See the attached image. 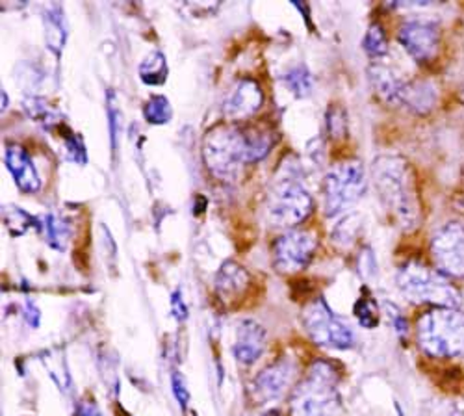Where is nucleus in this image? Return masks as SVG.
<instances>
[{
	"label": "nucleus",
	"mask_w": 464,
	"mask_h": 416,
	"mask_svg": "<svg viewBox=\"0 0 464 416\" xmlns=\"http://www.w3.org/2000/svg\"><path fill=\"white\" fill-rule=\"evenodd\" d=\"M274 143L276 134L266 127L225 123L207 132L203 159L216 179L232 182L240 177L246 164H255L266 159Z\"/></svg>",
	"instance_id": "1"
},
{
	"label": "nucleus",
	"mask_w": 464,
	"mask_h": 416,
	"mask_svg": "<svg viewBox=\"0 0 464 416\" xmlns=\"http://www.w3.org/2000/svg\"><path fill=\"white\" fill-rule=\"evenodd\" d=\"M372 179L382 207L405 231L421 221V203L409 162L398 155H381L372 164Z\"/></svg>",
	"instance_id": "2"
},
{
	"label": "nucleus",
	"mask_w": 464,
	"mask_h": 416,
	"mask_svg": "<svg viewBox=\"0 0 464 416\" xmlns=\"http://www.w3.org/2000/svg\"><path fill=\"white\" fill-rule=\"evenodd\" d=\"M338 372L329 361H314L290 396V416H340Z\"/></svg>",
	"instance_id": "3"
},
{
	"label": "nucleus",
	"mask_w": 464,
	"mask_h": 416,
	"mask_svg": "<svg viewBox=\"0 0 464 416\" xmlns=\"http://www.w3.org/2000/svg\"><path fill=\"white\" fill-rule=\"evenodd\" d=\"M314 210V199L303 184L299 164L295 160L283 162L272 180L267 194V216L276 227H290L304 221Z\"/></svg>",
	"instance_id": "4"
},
{
	"label": "nucleus",
	"mask_w": 464,
	"mask_h": 416,
	"mask_svg": "<svg viewBox=\"0 0 464 416\" xmlns=\"http://www.w3.org/2000/svg\"><path fill=\"white\" fill-rule=\"evenodd\" d=\"M420 350L437 359L464 357V313L437 307L420 316L416 325Z\"/></svg>",
	"instance_id": "5"
},
{
	"label": "nucleus",
	"mask_w": 464,
	"mask_h": 416,
	"mask_svg": "<svg viewBox=\"0 0 464 416\" xmlns=\"http://www.w3.org/2000/svg\"><path fill=\"white\" fill-rule=\"evenodd\" d=\"M398 286L414 304L457 309L460 294L439 270H431L418 260H409L398 270Z\"/></svg>",
	"instance_id": "6"
},
{
	"label": "nucleus",
	"mask_w": 464,
	"mask_h": 416,
	"mask_svg": "<svg viewBox=\"0 0 464 416\" xmlns=\"http://www.w3.org/2000/svg\"><path fill=\"white\" fill-rule=\"evenodd\" d=\"M304 333L314 344L331 350H352L355 346V331L343 318L334 314L324 297L313 299L301 316Z\"/></svg>",
	"instance_id": "7"
},
{
	"label": "nucleus",
	"mask_w": 464,
	"mask_h": 416,
	"mask_svg": "<svg viewBox=\"0 0 464 416\" xmlns=\"http://www.w3.org/2000/svg\"><path fill=\"white\" fill-rule=\"evenodd\" d=\"M366 190L364 168L357 160L334 164L324 179V210L334 218L350 210Z\"/></svg>",
	"instance_id": "8"
},
{
	"label": "nucleus",
	"mask_w": 464,
	"mask_h": 416,
	"mask_svg": "<svg viewBox=\"0 0 464 416\" xmlns=\"http://www.w3.org/2000/svg\"><path fill=\"white\" fill-rule=\"evenodd\" d=\"M431 255L437 270L448 279L464 277V225L450 221L433 235Z\"/></svg>",
	"instance_id": "9"
},
{
	"label": "nucleus",
	"mask_w": 464,
	"mask_h": 416,
	"mask_svg": "<svg viewBox=\"0 0 464 416\" xmlns=\"http://www.w3.org/2000/svg\"><path fill=\"white\" fill-rule=\"evenodd\" d=\"M318 249V238L311 231L292 229L274 244V266L283 274H295L311 264Z\"/></svg>",
	"instance_id": "10"
},
{
	"label": "nucleus",
	"mask_w": 464,
	"mask_h": 416,
	"mask_svg": "<svg viewBox=\"0 0 464 416\" xmlns=\"http://www.w3.org/2000/svg\"><path fill=\"white\" fill-rule=\"evenodd\" d=\"M297 370V363L292 357H283L266 366L251 383L253 401L266 405L285 398L295 383Z\"/></svg>",
	"instance_id": "11"
},
{
	"label": "nucleus",
	"mask_w": 464,
	"mask_h": 416,
	"mask_svg": "<svg viewBox=\"0 0 464 416\" xmlns=\"http://www.w3.org/2000/svg\"><path fill=\"white\" fill-rule=\"evenodd\" d=\"M398 40L403 45V49L420 63L431 62L440 45V34L437 24L430 21L412 19L400 26Z\"/></svg>",
	"instance_id": "12"
},
{
	"label": "nucleus",
	"mask_w": 464,
	"mask_h": 416,
	"mask_svg": "<svg viewBox=\"0 0 464 416\" xmlns=\"http://www.w3.org/2000/svg\"><path fill=\"white\" fill-rule=\"evenodd\" d=\"M264 92L255 79H240L230 86L223 101V113L228 121H246L262 108Z\"/></svg>",
	"instance_id": "13"
},
{
	"label": "nucleus",
	"mask_w": 464,
	"mask_h": 416,
	"mask_svg": "<svg viewBox=\"0 0 464 416\" xmlns=\"http://www.w3.org/2000/svg\"><path fill=\"white\" fill-rule=\"evenodd\" d=\"M5 162L15 184L19 186V190H23L24 194H37L42 190L40 171H37L32 157L28 155V150L24 147L17 143H10L6 147Z\"/></svg>",
	"instance_id": "14"
},
{
	"label": "nucleus",
	"mask_w": 464,
	"mask_h": 416,
	"mask_svg": "<svg viewBox=\"0 0 464 416\" xmlns=\"http://www.w3.org/2000/svg\"><path fill=\"white\" fill-rule=\"evenodd\" d=\"M266 329L255 320H244L237 331L235 357L242 366H253L266 352Z\"/></svg>",
	"instance_id": "15"
},
{
	"label": "nucleus",
	"mask_w": 464,
	"mask_h": 416,
	"mask_svg": "<svg viewBox=\"0 0 464 416\" xmlns=\"http://www.w3.org/2000/svg\"><path fill=\"white\" fill-rule=\"evenodd\" d=\"M368 74H370L372 88L375 90V93L379 95L381 101H384L386 104H392V106L405 102L409 82H405L396 71H392L386 65H381V63H373L368 69Z\"/></svg>",
	"instance_id": "16"
},
{
	"label": "nucleus",
	"mask_w": 464,
	"mask_h": 416,
	"mask_svg": "<svg viewBox=\"0 0 464 416\" xmlns=\"http://www.w3.org/2000/svg\"><path fill=\"white\" fill-rule=\"evenodd\" d=\"M249 281L251 279L246 268H242L237 262L227 260L221 264V268L218 270L214 279L216 294L223 304H235V301H238L246 294Z\"/></svg>",
	"instance_id": "17"
},
{
	"label": "nucleus",
	"mask_w": 464,
	"mask_h": 416,
	"mask_svg": "<svg viewBox=\"0 0 464 416\" xmlns=\"http://www.w3.org/2000/svg\"><path fill=\"white\" fill-rule=\"evenodd\" d=\"M44 23H45V37H47L49 49L53 53L60 54L63 51V45H65V40H67V28H65L62 8L60 6H51L45 12Z\"/></svg>",
	"instance_id": "18"
},
{
	"label": "nucleus",
	"mask_w": 464,
	"mask_h": 416,
	"mask_svg": "<svg viewBox=\"0 0 464 416\" xmlns=\"http://www.w3.org/2000/svg\"><path fill=\"white\" fill-rule=\"evenodd\" d=\"M140 79L145 84L159 86L168 79V62L160 51L149 53L140 63Z\"/></svg>",
	"instance_id": "19"
},
{
	"label": "nucleus",
	"mask_w": 464,
	"mask_h": 416,
	"mask_svg": "<svg viewBox=\"0 0 464 416\" xmlns=\"http://www.w3.org/2000/svg\"><path fill=\"white\" fill-rule=\"evenodd\" d=\"M435 102V90L428 82H411L407 88L405 102L409 108L423 113L428 111Z\"/></svg>",
	"instance_id": "20"
},
{
	"label": "nucleus",
	"mask_w": 464,
	"mask_h": 416,
	"mask_svg": "<svg viewBox=\"0 0 464 416\" xmlns=\"http://www.w3.org/2000/svg\"><path fill=\"white\" fill-rule=\"evenodd\" d=\"M44 233H45V238H47L49 246L58 249V251L65 249V244H67V240L71 237L67 221L58 218V216H54V214H47L45 216V219H44Z\"/></svg>",
	"instance_id": "21"
},
{
	"label": "nucleus",
	"mask_w": 464,
	"mask_h": 416,
	"mask_svg": "<svg viewBox=\"0 0 464 416\" xmlns=\"http://www.w3.org/2000/svg\"><path fill=\"white\" fill-rule=\"evenodd\" d=\"M5 223L14 237L24 235L32 227H40V221L19 207H5Z\"/></svg>",
	"instance_id": "22"
},
{
	"label": "nucleus",
	"mask_w": 464,
	"mask_h": 416,
	"mask_svg": "<svg viewBox=\"0 0 464 416\" xmlns=\"http://www.w3.org/2000/svg\"><path fill=\"white\" fill-rule=\"evenodd\" d=\"M171 104L164 95H152L145 106H143V116L152 125H164L171 120Z\"/></svg>",
	"instance_id": "23"
},
{
	"label": "nucleus",
	"mask_w": 464,
	"mask_h": 416,
	"mask_svg": "<svg viewBox=\"0 0 464 416\" xmlns=\"http://www.w3.org/2000/svg\"><path fill=\"white\" fill-rule=\"evenodd\" d=\"M364 49L372 56H382L389 51V40H386V32L381 23H372L366 30V35L362 40Z\"/></svg>",
	"instance_id": "24"
},
{
	"label": "nucleus",
	"mask_w": 464,
	"mask_h": 416,
	"mask_svg": "<svg viewBox=\"0 0 464 416\" xmlns=\"http://www.w3.org/2000/svg\"><path fill=\"white\" fill-rule=\"evenodd\" d=\"M286 84L290 86V90L299 95V97H306L311 95L313 92V77L311 73L304 65H295L286 73Z\"/></svg>",
	"instance_id": "25"
},
{
	"label": "nucleus",
	"mask_w": 464,
	"mask_h": 416,
	"mask_svg": "<svg viewBox=\"0 0 464 416\" xmlns=\"http://www.w3.org/2000/svg\"><path fill=\"white\" fill-rule=\"evenodd\" d=\"M353 313H355V316H357V320L362 327H366V329L377 327V324H379V307L372 297L362 295L355 304Z\"/></svg>",
	"instance_id": "26"
},
{
	"label": "nucleus",
	"mask_w": 464,
	"mask_h": 416,
	"mask_svg": "<svg viewBox=\"0 0 464 416\" xmlns=\"http://www.w3.org/2000/svg\"><path fill=\"white\" fill-rule=\"evenodd\" d=\"M26 110L35 121H40L44 125H56L58 123L54 108L51 104H47L44 99H35V97L28 99L26 101Z\"/></svg>",
	"instance_id": "27"
},
{
	"label": "nucleus",
	"mask_w": 464,
	"mask_h": 416,
	"mask_svg": "<svg viewBox=\"0 0 464 416\" xmlns=\"http://www.w3.org/2000/svg\"><path fill=\"white\" fill-rule=\"evenodd\" d=\"M171 389H173V394H175L177 401L180 403V407L186 409V405L189 401V391H188V383L184 380V375L177 370L171 375Z\"/></svg>",
	"instance_id": "28"
},
{
	"label": "nucleus",
	"mask_w": 464,
	"mask_h": 416,
	"mask_svg": "<svg viewBox=\"0 0 464 416\" xmlns=\"http://www.w3.org/2000/svg\"><path fill=\"white\" fill-rule=\"evenodd\" d=\"M65 145H67V153L71 159H74L76 162H86V150H84V143L81 141L79 136L74 134H67L65 136Z\"/></svg>",
	"instance_id": "29"
},
{
	"label": "nucleus",
	"mask_w": 464,
	"mask_h": 416,
	"mask_svg": "<svg viewBox=\"0 0 464 416\" xmlns=\"http://www.w3.org/2000/svg\"><path fill=\"white\" fill-rule=\"evenodd\" d=\"M327 123H329V131H331V136L333 138H338V136H343L345 134V118L343 113L340 116V111L336 108H331L329 116H327Z\"/></svg>",
	"instance_id": "30"
},
{
	"label": "nucleus",
	"mask_w": 464,
	"mask_h": 416,
	"mask_svg": "<svg viewBox=\"0 0 464 416\" xmlns=\"http://www.w3.org/2000/svg\"><path fill=\"white\" fill-rule=\"evenodd\" d=\"M171 311H173V316L177 320H180V322L188 318V307H186V304L182 301V295H180L179 290L171 294Z\"/></svg>",
	"instance_id": "31"
},
{
	"label": "nucleus",
	"mask_w": 464,
	"mask_h": 416,
	"mask_svg": "<svg viewBox=\"0 0 464 416\" xmlns=\"http://www.w3.org/2000/svg\"><path fill=\"white\" fill-rule=\"evenodd\" d=\"M24 318H26V322L32 325V327H37L40 325V309H37L34 304H26V307H24Z\"/></svg>",
	"instance_id": "32"
},
{
	"label": "nucleus",
	"mask_w": 464,
	"mask_h": 416,
	"mask_svg": "<svg viewBox=\"0 0 464 416\" xmlns=\"http://www.w3.org/2000/svg\"><path fill=\"white\" fill-rule=\"evenodd\" d=\"M391 316H392V320H394V327H396V331H398V334H405L407 333V320L403 318V314L398 311V309H394L392 313H391Z\"/></svg>",
	"instance_id": "33"
},
{
	"label": "nucleus",
	"mask_w": 464,
	"mask_h": 416,
	"mask_svg": "<svg viewBox=\"0 0 464 416\" xmlns=\"http://www.w3.org/2000/svg\"><path fill=\"white\" fill-rule=\"evenodd\" d=\"M81 416H102V412L93 401H84L81 407Z\"/></svg>",
	"instance_id": "34"
},
{
	"label": "nucleus",
	"mask_w": 464,
	"mask_h": 416,
	"mask_svg": "<svg viewBox=\"0 0 464 416\" xmlns=\"http://www.w3.org/2000/svg\"><path fill=\"white\" fill-rule=\"evenodd\" d=\"M264 416H281L277 411H269L267 414H264Z\"/></svg>",
	"instance_id": "35"
},
{
	"label": "nucleus",
	"mask_w": 464,
	"mask_h": 416,
	"mask_svg": "<svg viewBox=\"0 0 464 416\" xmlns=\"http://www.w3.org/2000/svg\"><path fill=\"white\" fill-rule=\"evenodd\" d=\"M462 177H464V171H462Z\"/></svg>",
	"instance_id": "36"
}]
</instances>
